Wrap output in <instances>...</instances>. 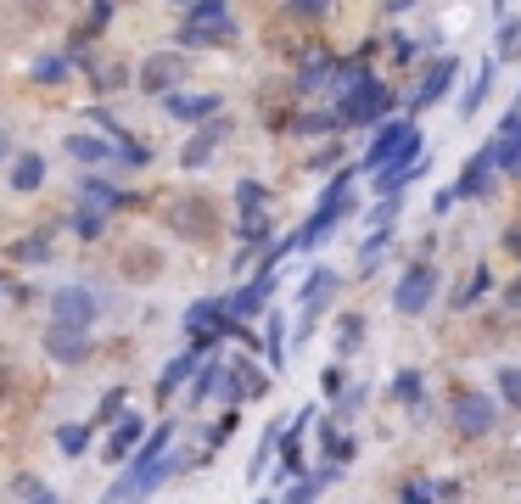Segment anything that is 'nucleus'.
Returning a JSON list of instances; mask_svg holds the SVG:
<instances>
[{
  "mask_svg": "<svg viewBox=\"0 0 521 504\" xmlns=\"http://www.w3.org/2000/svg\"><path fill=\"white\" fill-rule=\"evenodd\" d=\"M331 292H337V275H331V269H314V275L303 280V325L320 320L325 303H331Z\"/></svg>",
  "mask_w": 521,
  "mask_h": 504,
  "instance_id": "13",
  "label": "nucleus"
},
{
  "mask_svg": "<svg viewBox=\"0 0 521 504\" xmlns=\"http://www.w3.org/2000/svg\"><path fill=\"white\" fill-rule=\"evenodd\" d=\"M219 140H225V118H213L208 129H197V135L185 140V152H180V163L185 168H202L213 157V146H219Z\"/></svg>",
  "mask_w": 521,
  "mask_h": 504,
  "instance_id": "15",
  "label": "nucleus"
},
{
  "mask_svg": "<svg viewBox=\"0 0 521 504\" xmlns=\"http://www.w3.org/2000/svg\"><path fill=\"white\" fill-rule=\"evenodd\" d=\"M85 196H90V202H101V208H118V202H124V196H118V191H107L101 180H85Z\"/></svg>",
  "mask_w": 521,
  "mask_h": 504,
  "instance_id": "30",
  "label": "nucleus"
},
{
  "mask_svg": "<svg viewBox=\"0 0 521 504\" xmlns=\"http://www.w3.org/2000/svg\"><path fill=\"white\" fill-rule=\"evenodd\" d=\"M6 392H12V381H6V370H0V398H6Z\"/></svg>",
  "mask_w": 521,
  "mask_h": 504,
  "instance_id": "41",
  "label": "nucleus"
},
{
  "mask_svg": "<svg viewBox=\"0 0 521 504\" xmlns=\"http://www.w3.org/2000/svg\"><path fill=\"white\" fill-rule=\"evenodd\" d=\"M516 51H521V28L505 17V23H499V56H516Z\"/></svg>",
  "mask_w": 521,
  "mask_h": 504,
  "instance_id": "28",
  "label": "nucleus"
},
{
  "mask_svg": "<svg viewBox=\"0 0 521 504\" xmlns=\"http://www.w3.org/2000/svg\"><path fill=\"white\" fill-rule=\"evenodd\" d=\"M191 364H197V348H185V353H180V359H174V364H169V370H163V381H157V392H163V398H169V392H174V387H180V381H185V376H191Z\"/></svg>",
  "mask_w": 521,
  "mask_h": 504,
  "instance_id": "22",
  "label": "nucleus"
},
{
  "mask_svg": "<svg viewBox=\"0 0 521 504\" xmlns=\"http://www.w3.org/2000/svg\"><path fill=\"white\" fill-rule=\"evenodd\" d=\"M17 258H23V264H40V258H51V241H45V236L17 241Z\"/></svg>",
  "mask_w": 521,
  "mask_h": 504,
  "instance_id": "25",
  "label": "nucleus"
},
{
  "mask_svg": "<svg viewBox=\"0 0 521 504\" xmlns=\"http://www.w3.org/2000/svg\"><path fill=\"white\" fill-rule=\"evenodd\" d=\"M437 292V269L432 264H415L404 280H398V292H393V308L398 314H426V303H432Z\"/></svg>",
  "mask_w": 521,
  "mask_h": 504,
  "instance_id": "7",
  "label": "nucleus"
},
{
  "mask_svg": "<svg viewBox=\"0 0 521 504\" xmlns=\"http://www.w3.org/2000/svg\"><path fill=\"white\" fill-rule=\"evenodd\" d=\"M393 392L404 398V404H415V398H421V376H415V370H404V376L393 381Z\"/></svg>",
  "mask_w": 521,
  "mask_h": 504,
  "instance_id": "29",
  "label": "nucleus"
},
{
  "mask_svg": "<svg viewBox=\"0 0 521 504\" xmlns=\"http://www.w3.org/2000/svg\"><path fill=\"white\" fill-rule=\"evenodd\" d=\"M62 448H68V454H79V448H85V426H62Z\"/></svg>",
  "mask_w": 521,
  "mask_h": 504,
  "instance_id": "35",
  "label": "nucleus"
},
{
  "mask_svg": "<svg viewBox=\"0 0 521 504\" xmlns=\"http://www.w3.org/2000/svg\"><path fill=\"white\" fill-rule=\"evenodd\" d=\"M208 112H219V96H191V90H174L169 96V118H208Z\"/></svg>",
  "mask_w": 521,
  "mask_h": 504,
  "instance_id": "18",
  "label": "nucleus"
},
{
  "mask_svg": "<svg viewBox=\"0 0 521 504\" xmlns=\"http://www.w3.org/2000/svg\"><path fill=\"white\" fill-rule=\"evenodd\" d=\"M96 314H101V303L85 286H62V292L51 297V325H62V331H90Z\"/></svg>",
  "mask_w": 521,
  "mask_h": 504,
  "instance_id": "4",
  "label": "nucleus"
},
{
  "mask_svg": "<svg viewBox=\"0 0 521 504\" xmlns=\"http://www.w3.org/2000/svg\"><path fill=\"white\" fill-rule=\"evenodd\" d=\"M73 224H79V236H96V230H101V213H79Z\"/></svg>",
  "mask_w": 521,
  "mask_h": 504,
  "instance_id": "37",
  "label": "nucleus"
},
{
  "mask_svg": "<svg viewBox=\"0 0 521 504\" xmlns=\"http://www.w3.org/2000/svg\"><path fill=\"white\" fill-rule=\"evenodd\" d=\"M325 482H331V471H325V476H309V482H297V488H292V493H286V504H309V499H314V493H320V488H325Z\"/></svg>",
  "mask_w": 521,
  "mask_h": 504,
  "instance_id": "26",
  "label": "nucleus"
},
{
  "mask_svg": "<svg viewBox=\"0 0 521 504\" xmlns=\"http://www.w3.org/2000/svg\"><path fill=\"white\" fill-rule=\"evenodd\" d=\"M169 224L180 230L185 241H213V236H219V208H213L208 196H185V202H174Z\"/></svg>",
  "mask_w": 521,
  "mask_h": 504,
  "instance_id": "3",
  "label": "nucleus"
},
{
  "mask_svg": "<svg viewBox=\"0 0 521 504\" xmlns=\"http://www.w3.org/2000/svg\"><path fill=\"white\" fill-rule=\"evenodd\" d=\"M68 152L79 157V163H124L118 146L113 140H101V135H68Z\"/></svg>",
  "mask_w": 521,
  "mask_h": 504,
  "instance_id": "16",
  "label": "nucleus"
},
{
  "mask_svg": "<svg viewBox=\"0 0 521 504\" xmlns=\"http://www.w3.org/2000/svg\"><path fill=\"white\" fill-rule=\"evenodd\" d=\"M482 152H488V163H499V168H510V174H521V112L499 124V135H493Z\"/></svg>",
  "mask_w": 521,
  "mask_h": 504,
  "instance_id": "10",
  "label": "nucleus"
},
{
  "mask_svg": "<svg viewBox=\"0 0 521 504\" xmlns=\"http://www.w3.org/2000/svg\"><path fill=\"white\" fill-rule=\"evenodd\" d=\"M488 84H493V56L482 62V73H477V79H471V90H465L460 112H477V107H482V96H488Z\"/></svg>",
  "mask_w": 521,
  "mask_h": 504,
  "instance_id": "23",
  "label": "nucleus"
},
{
  "mask_svg": "<svg viewBox=\"0 0 521 504\" xmlns=\"http://www.w3.org/2000/svg\"><path fill=\"white\" fill-rule=\"evenodd\" d=\"M169 432H180V426H157V432L146 437V448L135 454V465L107 488V504H124L129 493H146V488H157V482L169 476V460H163V454H169Z\"/></svg>",
  "mask_w": 521,
  "mask_h": 504,
  "instance_id": "1",
  "label": "nucleus"
},
{
  "mask_svg": "<svg viewBox=\"0 0 521 504\" xmlns=\"http://www.w3.org/2000/svg\"><path fill=\"white\" fill-rule=\"evenodd\" d=\"M225 376H230V370H219V364H208V370H202V376H197V387H191V398H208V392L219 387V381H225Z\"/></svg>",
  "mask_w": 521,
  "mask_h": 504,
  "instance_id": "27",
  "label": "nucleus"
},
{
  "mask_svg": "<svg viewBox=\"0 0 521 504\" xmlns=\"http://www.w3.org/2000/svg\"><path fill=\"white\" fill-rule=\"evenodd\" d=\"M118 404H124V387H113V392H107V404H101V415H96V420H107Z\"/></svg>",
  "mask_w": 521,
  "mask_h": 504,
  "instance_id": "38",
  "label": "nucleus"
},
{
  "mask_svg": "<svg viewBox=\"0 0 521 504\" xmlns=\"http://www.w3.org/2000/svg\"><path fill=\"white\" fill-rule=\"evenodd\" d=\"M45 353H51L57 364H85L90 342H85V331H62V325H51V331H45Z\"/></svg>",
  "mask_w": 521,
  "mask_h": 504,
  "instance_id": "12",
  "label": "nucleus"
},
{
  "mask_svg": "<svg viewBox=\"0 0 521 504\" xmlns=\"http://www.w3.org/2000/svg\"><path fill=\"white\" fill-rule=\"evenodd\" d=\"M34 79H40V84H62V79H68V56H40V62H34Z\"/></svg>",
  "mask_w": 521,
  "mask_h": 504,
  "instance_id": "24",
  "label": "nucleus"
},
{
  "mask_svg": "<svg viewBox=\"0 0 521 504\" xmlns=\"http://www.w3.org/2000/svg\"><path fill=\"white\" fill-rule=\"evenodd\" d=\"M185 79V56L180 51H157L146 56V68H141V90H157V96H174V84Z\"/></svg>",
  "mask_w": 521,
  "mask_h": 504,
  "instance_id": "8",
  "label": "nucleus"
},
{
  "mask_svg": "<svg viewBox=\"0 0 521 504\" xmlns=\"http://www.w3.org/2000/svg\"><path fill=\"white\" fill-rule=\"evenodd\" d=\"M359 336H365V325H359V320L348 314V320H342V342H337V348H342V353H353V348H359Z\"/></svg>",
  "mask_w": 521,
  "mask_h": 504,
  "instance_id": "32",
  "label": "nucleus"
},
{
  "mask_svg": "<svg viewBox=\"0 0 521 504\" xmlns=\"http://www.w3.org/2000/svg\"><path fill=\"white\" fill-rule=\"evenodd\" d=\"M269 297H275V269H264V275H258L253 286H241V292L230 297V303H225V320H230V325L247 320V314H258V308H264Z\"/></svg>",
  "mask_w": 521,
  "mask_h": 504,
  "instance_id": "11",
  "label": "nucleus"
},
{
  "mask_svg": "<svg viewBox=\"0 0 521 504\" xmlns=\"http://www.w3.org/2000/svg\"><path fill=\"white\" fill-rule=\"evenodd\" d=\"M225 303H197V308H191V314H185V331H191V342H197V348H202V342H213V331H225Z\"/></svg>",
  "mask_w": 521,
  "mask_h": 504,
  "instance_id": "14",
  "label": "nucleus"
},
{
  "mask_svg": "<svg viewBox=\"0 0 521 504\" xmlns=\"http://www.w3.org/2000/svg\"><path fill=\"white\" fill-rule=\"evenodd\" d=\"M331 79V62H325V56H314L309 68H303V84H325Z\"/></svg>",
  "mask_w": 521,
  "mask_h": 504,
  "instance_id": "33",
  "label": "nucleus"
},
{
  "mask_svg": "<svg viewBox=\"0 0 521 504\" xmlns=\"http://www.w3.org/2000/svg\"><path fill=\"white\" fill-rule=\"evenodd\" d=\"M141 432H146L141 415H124V420H118V432H113V443H107V460H124L129 448L141 443Z\"/></svg>",
  "mask_w": 521,
  "mask_h": 504,
  "instance_id": "20",
  "label": "nucleus"
},
{
  "mask_svg": "<svg viewBox=\"0 0 521 504\" xmlns=\"http://www.w3.org/2000/svg\"><path fill=\"white\" fill-rule=\"evenodd\" d=\"M488 191H493V163H488V152H477L471 163H465V180H460V185H443L432 208H437V213H449L460 196H488Z\"/></svg>",
  "mask_w": 521,
  "mask_h": 504,
  "instance_id": "6",
  "label": "nucleus"
},
{
  "mask_svg": "<svg viewBox=\"0 0 521 504\" xmlns=\"http://www.w3.org/2000/svg\"><path fill=\"white\" fill-rule=\"evenodd\" d=\"M381 252H387V241L376 236V241H370V247H365V258H359V269H376V264H381Z\"/></svg>",
  "mask_w": 521,
  "mask_h": 504,
  "instance_id": "36",
  "label": "nucleus"
},
{
  "mask_svg": "<svg viewBox=\"0 0 521 504\" xmlns=\"http://www.w3.org/2000/svg\"><path fill=\"white\" fill-rule=\"evenodd\" d=\"M236 381H241V392H264V376L247 370V364H236Z\"/></svg>",
  "mask_w": 521,
  "mask_h": 504,
  "instance_id": "34",
  "label": "nucleus"
},
{
  "mask_svg": "<svg viewBox=\"0 0 521 504\" xmlns=\"http://www.w3.org/2000/svg\"><path fill=\"white\" fill-rule=\"evenodd\" d=\"M29 504H62V499H57V493H34Z\"/></svg>",
  "mask_w": 521,
  "mask_h": 504,
  "instance_id": "39",
  "label": "nucleus"
},
{
  "mask_svg": "<svg viewBox=\"0 0 521 504\" xmlns=\"http://www.w3.org/2000/svg\"><path fill=\"white\" fill-rule=\"evenodd\" d=\"M40 180H45V157H17V168H12L17 191H40Z\"/></svg>",
  "mask_w": 521,
  "mask_h": 504,
  "instance_id": "21",
  "label": "nucleus"
},
{
  "mask_svg": "<svg viewBox=\"0 0 521 504\" xmlns=\"http://www.w3.org/2000/svg\"><path fill=\"white\" fill-rule=\"evenodd\" d=\"M404 135H409V124L381 129V135L370 140V152H365V163H359V168H381V163H393V157H398V146H404Z\"/></svg>",
  "mask_w": 521,
  "mask_h": 504,
  "instance_id": "17",
  "label": "nucleus"
},
{
  "mask_svg": "<svg viewBox=\"0 0 521 504\" xmlns=\"http://www.w3.org/2000/svg\"><path fill=\"white\" fill-rule=\"evenodd\" d=\"M387 107H393V90H387V84H376V79H365L348 96V124H376Z\"/></svg>",
  "mask_w": 521,
  "mask_h": 504,
  "instance_id": "9",
  "label": "nucleus"
},
{
  "mask_svg": "<svg viewBox=\"0 0 521 504\" xmlns=\"http://www.w3.org/2000/svg\"><path fill=\"white\" fill-rule=\"evenodd\" d=\"M449 79H454V56H449V62H437V68H426V79H421V90H415L409 107H432V101L449 90Z\"/></svg>",
  "mask_w": 521,
  "mask_h": 504,
  "instance_id": "19",
  "label": "nucleus"
},
{
  "mask_svg": "<svg viewBox=\"0 0 521 504\" xmlns=\"http://www.w3.org/2000/svg\"><path fill=\"white\" fill-rule=\"evenodd\" d=\"M449 415H454V426H460L465 437L493 432V398H482V392H471V387L449 392Z\"/></svg>",
  "mask_w": 521,
  "mask_h": 504,
  "instance_id": "5",
  "label": "nucleus"
},
{
  "mask_svg": "<svg viewBox=\"0 0 521 504\" xmlns=\"http://www.w3.org/2000/svg\"><path fill=\"white\" fill-rule=\"evenodd\" d=\"M180 34L191 45H230L236 40V12H230V6H213V0H197V6H185Z\"/></svg>",
  "mask_w": 521,
  "mask_h": 504,
  "instance_id": "2",
  "label": "nucleus"
},
{
  "mask_svg": "<svg viewBox=\"0 0 521 504\" xmlns=\"http://www.w3.org/2000/svg\"><path fill=\"white\" fill-rule=\"evenodd\" d=\"M6 152H12V140H6V129H0V157H6Z\"/></svg>",
  "mask_w": 521,
  "mask_h": 504,
  "instance_id": "40",
  "label": "nucleus"
},
{
  "mask_svg": "<svg viewBox=\"0 0 521 504\" xmlns=\"http://www.w3.org/2000/svg\"><path fill=\"white\" fill-rule=\"evenodd\" d=\"M499 392H505V404H521V370H499Z\"/></svg>",
  "mask_w": 521,
  "mask_h": 504,
  "instance_id": "31",
  "label": "nucleus"
}]
</instances>
